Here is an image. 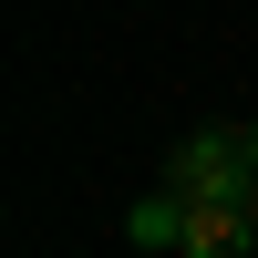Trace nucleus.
Listing matches in <instances>:
<instances>
[{
    "label": "nucleus",
    "instance_id": "f03ea898",
    "mask_svg": "<svg viewBox=\"0 0 258 258\" xmlns=\"http://www.w3.org/2000/svg\"><path fill=\"white\" fill-rule=\"evenodd\" d=\"M248 248H258L248 207H186V248L176 258H248Z\"/></svg>",
    "mask_w": 258,
    "mask_h": 258
},
{
    "label": "nucleus",
    "instance_id": "39448f33",
    "mask_svg": "<svg viewBox=\"0 0 258 258\" xmlns=\"http://www.w3.org/2000/svg\"><path fill=\"white\" fill-rule=\"evenodd\" d=\"M248 155H258V124H248Z\"/></svg>",
    "mask_w": 258,
    "mask_h": 258
},
{
    "label": "nucleus",
    "instance_id": "7ed1b4c3",
    "mask_svg": "<svg viewBox=\"0 0 258 258\" xmlns=\"http://www.w3.org/2000/svg\"><path fill=\"white\" fill-rule=\"evenodd\" d=\"M124 238H135V248H186V197H176V186L145 197L135 217H124Z\"/></svg>",
    "mask_w": 258,
    "mask_h": 258
},
{
    "label": "nucleus",
    "instance_id": "f257e3e1",
    "mask_svg": "<svg viewBox=\"0 0 258 258\" xmlns=\"http://www.w3.org/2000/svg\"><path fill=\"white\" fill-rule=\"evenodd\" d=\"M176 186L186 207H248V186H258V155H248V135H186L176 145Z\"/></svg>",
    "mask_w": 258,
    "mask_h": 258
},
{
    "label": "nucleus",
    "instance_id": "20e7f679",
    "mask_svg": "<svg viewBox=\"0 0 258 258\" xmlns=\"http://www.w3.org/2000/svg\"><path fill=\"white\" fill-rule=\"evenodd\" d=\"M248 227H258V186H248Z\"/></svg>",
    "mask_w": 258,
    "mask_h": 258
}]
</instances>
